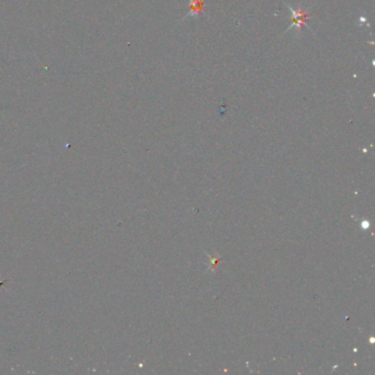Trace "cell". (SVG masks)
Instances as JSON below:
<instances>
[{
    "instance_id": "6da1fadb",
    "label": "cell",
    "mask_w": 375,
    "mask_h": 375,
    "mask_svg": "<svg viewBox=\"0 0 375 375\" xmlns=\"http://www.w3.org/2000/svg\"><path fill=\"white\" fill-rule=\"evenodd\" d=\"M292 13H293V25L287 29V31H290L291 29H295L299 31L301 29V27H306L307 26V21H308V12L301 8H298V9H293L291 8Z\"/></svg>"
},
{
    "instance_id": "7a4b0ae2",
    "label": "cell",
    "mask_w": 375,
    "mask_h": 375,
    "mask_svg": "<svg viewBox=\"0 0 375 375\" xmlns=\"http://www.w3.org/2000/svg\"><path fill=\"white\" fill-rule=\"evenodd\" d=\"M204 2L203 0H189V12L187 17L189 15H197L203 11Z\"/></svg>"
}]
</instances>
